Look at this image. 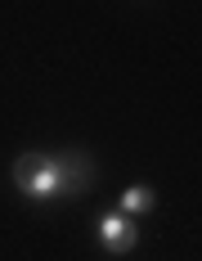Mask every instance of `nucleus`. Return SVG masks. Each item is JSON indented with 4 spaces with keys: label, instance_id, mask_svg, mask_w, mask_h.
<instances>
[{
    "label": "nucleus",
    "instance_id": "f257e3e1",
    "mask_svg": "<svg viewBox=\"0 0 202 261\" xmlns=\"http://www.w3.org/2000/svg\"><path fill=\"white\" fill-rule=\"evenodd\" d=\"M95 185V162L85 153H23L14 162V189L27 203H59L76 198Z\"/></svg>",
    "mask_w": 202,
    "mask_h": 261
},
{
    "label": "nucleus",
    "instance_id": "f03ea898",
    "mask_svg": "<svg viewBox=\"0 0 202 261\" xmlns=\"http://www.w3.org/2000/svg\"><path fill=\"white\" fill-rule=\"evenodd\" d=\"M99 243H103V252H112V257L130 252V248L139 243V225H135V216L103 212V216H99Z\"/></svg>",
    "mask_w": 202,
    "mask_h": 261
},
{
    "label": "nucleus",
    "instance_id": "7ed1b4c3",
    "mask_svg": "<svg viewBox=\"0 0 202 261\" xmlns=\"http://www.w3.org/2000/svg\"><path fill=\"white\" fill-rule=\"evenodd\" d=\"M157 207V194H153L149 185H130L126 194H122V216H144V212H153Z\"/></svg>",
    "mask_w": 202,
    "mask_h": 261
}]
</instances>
